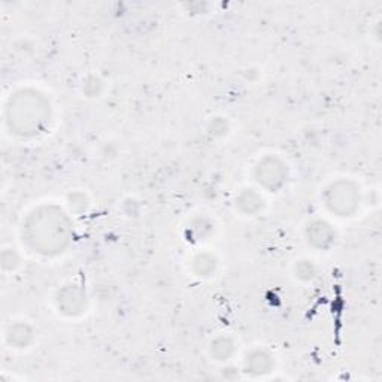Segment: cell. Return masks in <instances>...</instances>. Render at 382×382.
Segmentation results:
<instances>
[{"mask_svg":"<svg viewBox=\"0 0 382 382\" xmlns=\"http://www.w3.org/2000/svg\"><path fill=\"white\" fill-rule=\"evenodd\" d=\"M72 230V221L62 208L44 205L24 221L23 237L33 251L44 256H57L67 248Z\"/></svg>","mask_w":382,"mask_h":382,"instance_id":"cell-1","label":"cell"},{"mask_svg":"<svg viewBox=\"0 0 382 382\" xmlns=\"http://www.w3.org/2000/svg\"><path fill=\"white\" fill-rule=\"evenodd\" d=\"M287 176H288L287 166L281 159L274 157V155H267V157L262 159L256 167L257 182L263 189L272 193L284 187Z\"/></svg>","mask_w":382,"mask_h":382,"instance_id":"cell-4","label":"cell"},{"mask_svg":"<svg viewBox=\"0 0 382 382\" xmlns=\"http://www.w3.org/2000/svg\"><path fill=\"white\" fill-rule=\"evenodd\" d=\"M296 272H297V276L302 279H310L315 275V267L309 262H300L296 266Z\"/></svg>","mask_w":382,"mask_h":382,"instance_id":"cell-12","label":"cell"},{"mask_svg":"<svg viewBox=\"0 0 382 382\" xmlns=\"http://www.w3.org/2000/svg\"><path fill=\"white\" fill-rule=\"evenodd\" d=\"M324 203L337 217H351L360 206V189L356 182L339 179L325 189Z\"/></svg>","mask_w":382,"mask_h":382,"instance_id":"cell-3","label":"cell"},{"mask_svg":"<svg viewBox=\"0 0 382 382\" xmlns=\"http://www.w3.org/2000/svg\"><path fill=\"white\" fill-rule=\"evenodd\" d=\"M245 367H247V372L249 373H256V375L267 373L272 369V359L263 351H254L248 356L245 361Z\"/></svg>","mask_w":382,"mask_h":382,"instance_id":"cell-8","label":"cell"},{"mask_svg":"<svg viewBox=\"0 0 382 382\" xmlns=\"http://www.w3.org/2000/svg\"><path fill=\"white\" fill-rule=\"evenodd\" d=\"M50 102L35 90H21L9 99L6 121L16 135L36 136L50 121Z\"/></svg>","mask_w":382,"mask_h":382,"instance_id":"cell-2","label":"cell"},{"mask_svg":"<svg viewBox=\"0 0 382 382\" xmlns=\"http://www.w3.org/2000/svg\"><path fill=\"white\" fill-rule=\"evenodd\" d=\"M308 242L317 249H329L336 240V233L329 223L322 220L313 221L306 229Z\"/></svg>","mask_w":382,"mask_h":382,"instance_id":"cell-6","label":"cell"},{"mask_svg":"<svg viewBox=\"0 0 382 382\" xmlns=\"http://www.w3.org/2000/svg\"><path fill=\"white\" fill-rule=\"evenodd\" d=\"M217 262L209 254H199L193 260V271L199 276H210L215 272Z\"/></svg>","mask_w":382,"mask_h":382,"instance_id":"cell-10","label":"cell"},{"mask_svg":"<svg viewBox=\"0 0 382 382\" xmlns=\"http://www.w3.org/2000/svg\"><path fill=\"white\" fill-rule=\"evenodd\" d=\"M236 206L247 215H256L264 208V201L256 190L244 189L236 196Z\"/></svg>","mask_w":382,"mask_h":382,"instance_id":"cell-7","label":"cell"},{"mask_svg":"<svg viewBox=\"0 0 382 382\" xmlns=\"http://www.w3.org/2000/svg\"><path fill=\"white\" fill-rule=\"evenodd\" d=\"M57 306L69 317L79 315L87 306V294L79 286L67 284L57 293Z\"/></svg>","mask_w":382,"mask_h":382,"instance_id":"cell-5","label":"cell"},{"mask_svg":"<svg viewBox=\"0 0 382 382\" xmlns=\"http://www.w3.org/2000/svg\"><path fill=\"white\" fill-rule=\"evenodd\" d=\"M32 336H33V333H32V329L29 327V325H27V324H16L11 329V332L8 335V339H9L11 344H13L18 348H23V347L30 344Z\"/></svg>","mask_w":382,"mask_h":382,"instance_id":"cell-9","label":"cell"},{"mask_svg":"<svg viewBox=\"0 0 382 382\" xmlns=\"http://www.w3.org/2000/svg\"><path fill=\"white\" fill-rule=\"evenodd\" d=\"M235 345L232 339L229 337H218L217 341L212 342V356L217 357V360H225L233 354Z\"/></svg>","mask_w":382,"mask_h":382,"instance_id":"cell-11","label":"cell"}]
</instances>
